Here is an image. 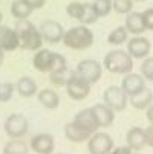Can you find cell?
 <instances>
[{
  "label": "cell",
  "instance_id": "6da1fadb",
  "mask_svg": "<svg viewBox=\"0 0 153 154\" xmlns=\"http://www.w3.org/2000/svg\"><path fill=\"white\" fill-rule=\"evenodd\" d=\"M32 66L35 67V70L41 73H54L66 69L68 61L57 52H52L49 49H40L32 58Z\"/></svg>",
  "mask_w": 153,
  "mask_h": 154
},
{
  "label": "cell",
  "instance_id": "7a4b0ae2",
  "mask_svg": "<svg viewBox=\"0 0 153 154\" xmlns=\"http://www.w3.org/2000/svg\"><path fill=\"white\" fill-rule=\"evenodd\" d=\"M15 32L18 34V38H20V48H23L25 51H37L41 48L43 37H41L40 31L28 18L17 20Z\"/></svg>",
  "mask_w": 153,
  "mask_h": 154
},
{
  "label": "cell",
  "instance_id": "3957f363",
  "mask_svg": "<svg viewBox=\"0 0 153 154\" xmlns=\"http://www.w3.org/2000/svg\"><path fill=\"white\" fill-rule=\"evenodd\" d=\"M63 43L64 46L74 49V51H84L92 46L94 43V34L86 25L81 26H74L69 31L64 32L63 35Z\"/></svg>",
  "mask_w": 153,
  "mask_h": 154
},
{
  "label": "cell",
  "instance_id": "277c9868",
  "mask_svg": "<svg viewBox=\"0 0 153 154\" xmlns=\"http://www.w3.org/2000/svg\"><path fill=\"white\" fill-rule=\"evenodd\" d=\"M104 69H107L110 73L123 75L130 73L133 69V58L129 55V52H124L121 49L110 51L104 57Z\"/></svg>",
  "mask_w": 153,
  "mask_h": 154
},
{
  "label": "cell",
  "instance_id": "5b68a950",
  "mask_svg": "<svg viewBox=\"0 0 153 154\" xmlns=\"http://www.w3.org/2000/svg\"><path fill=\"white\" fill-rule=\"evenodd\" d=\"M66 12L69 17L78 20L81 25H94L100 18L92 6V3H81V2H72L66 6Z\"/></svg>",
  "mask_w": 153,
  "mask_h": 154
},
{
  "label": "cell",
  "instance_id": "8992f818",
  "mask_svg": "<svg viewBox=\"0 0 153 154\" xmlns=\"http://www.w3.org/2000/svg\"><path fill=\"white\" fill-rule=\"evenodd\" d=\"M5 131L11 139H21L28 134L29 131V122L28 119L20 115V113H12L6 118L5 121Z\"/></svg>",
  "mask_w": 153,
  "mask_h": 154
},
{
  "label": "cell",
  "instance_id": "52a82bcc",
  "mask_svg": "<svg viewBox=\"0 0 153 154\" xmlns=\"http://www.w3.org/2000/svg\"><path fill=\"white\" fill-rule=\"evenodd\" d=\"M101 73H103V67L97 60H83L78 63L75 69V75L87 81L89 84L98 82L101 78Z\"/></svg>",
  "mask_w": 153,
  "mask_h": 154
},
{
  "label": "cell",
  "instance_id": "ba28073f",
  "mask_svg": "<svg viewBox=\"0 0 153 154\" xmlns=\"http://www.w3.org/2000/svg\"><path fill=\"white\" fill-rule=\"evenodd\" d=\"M104 104L109 105L113 112H123L127 105V95L118 85H110L104 90L103 95Z\"/></svg>",
  "mask_w": 153,
  "mask_h": 154
},
{
  "label": "cell",
  "instance_id": "9c48e42d",
  "mask_svg": "<svg viewBox=\"0 0 153 154\" xmlns=\"http://www.w3.org/2000/svg\"><path fill=\"white\" fill-rule=\"evenodd\" d=\"M113 148V139L107 133H95L87 139V149L91 154H109Z\"/></svg>",
  "mask_w": 153,
  "mask_h": 154
},
{
  "label": "cell",
  "instance_id": "30bf717a",
  "mask_svg": "<svg viewBox=\"0 0 153 154\" xmlns=\"http://www.w3.org/2000/svg\"><path fill=\"white\" fill-rule=\"evenodd\" d=\"M66 92H68L71 99L81 101V99L89 96V93H91V84L87 81H84V79H81L80 76H77L75 72H74V75L66 82Z\"/></svg>",
  "mask_w": 153,
  "mask_h": 154
},
{
  "label": "cell",
  "instance_id": "8fae6325",
  "mask_svg": "<svg viewBox=\"0 0 153 154\" xmlns=\"http://www.w3.org/2000/svg\"><path fill=\"white\" fill-rule=\"evenodd\" d=\"M40 34L43 37V40L51 43V45H57L63 40V35H64V29L63 26L55 20H46L40 25Z\"/></svg>",
  "mask_w": 153,
  "mask_h": 154
},
{
  "label": "cell",
  "instance_id": "7c38bea8",
  "mask_svg": "<svg viewBox=\"0 0 153 154\" xmlns=\"http://www.w3.org/2000/svg\"><path fill=\"white\" fill-rule=\"evenodd\" d=\"M72 124H74L78 130L84 131V133L91 134V136L98 130V124H97V121H95V116H94V113H92L91 108H84V110H81L80 113H77V116L74 118Z\"/></svg>",
  "mask_w": 153,
  "mask_h": 154
},
{
  "label": "cell",
  "instance_id": "4fadbf2b",
  "mask_svg": "<svg viewBox=\"0 0 153 154\" xmlns=\"http://www.w3.org/2000/svg\"><path fill=\"white\" fill-rule=\"evenodd\" d=\"M29 148L32 151H35L37 154H52L54 148H55L54 136L49 133H38V134L32 136Z\"/></svg>",
  "mask_w": 153,
  "mask_h": 154
},
{
  "label": "cell",
  "instance_id": "5bb4252c",
  "mask_svg": "<svg viewBox=\"0 0 153 154\" xmlns=\"http://www.w3.org/2000/svg\"><path fill=\"white\" fill-rule=\"evenodd\" d=\"M121 89L126 92L127 96H135L145 89V79L142 75H138V73H132V72L126 73L121 82Z\"/></svg>",
  "mask_w": 153,
  "mask_h": 154
},
{
  "label": "cell",
  "instance_id": "9a60e30c",
  "mask_svg": "<svg viewBox=\"0 0 153 154\" xmlns=\"http://www.w3.org/2000/svg\"><path fill=\"white\" fill-rule=\"evenodd\" d=\"M150 49H151V43L145 37L136 35L127 41V52L132 58H144L148 55Z\"/></svg>",
  "mask_w": 153,
  "mask_h": 154
},
{
  "label": "cell",
  "instance_id": "2e32d148",
  "mask_svg": "<svg viewBox=\"0 0 153 154\" xmlns=\"http://www.w3.org/2000/svg\"><path fill=\"white\" fill-rule=\"evenodd\" d=\"M17 48H20V38L15 29L0 26V49L3 52H12Z\"/></svg>",
  "mask_w": 153,
  "mask_h": 154
},
{
  "label": "cell",
  "instance_id": "e0dca14e",
  "mask_svg": "<svg viewBox=\"0 0 153 154\" xmlns=\"http://www.w3.org/2000/svg\"><path fill=\"white\" fill-rule=\"evenodd\" d=\"M98 127H109L115 119V112L106 104H95L91 107Z\"/></svg>",
  "mask_w": 153,
  "mask_h": 154
},
{
  "label": "cell",
  "instance_id": "ac0fdd59",
  "mask_svg": "<svg viewBox=\"0 0 153 154\" xmlns=\"http://www.w3.org/2000/svg\"><path fill=\"white\" fill-rule=\"evenodd\" d=\"M127 146L132 148V151H139L145 146V130L141 127H133L127 131Z\"/></svg>",
  "mask_w": 153,
  "mask_h": 154
},
{
  "label": "cell",
  "instance_id": "d6986e66",
  "mask_svg": "<svg viewBox=\"0 0 153 154\" xmlns=\"http://www.w3.org/2000/svg\"><path fill=\"white\" fill-rule=\"evenodd\" d=\"M126 29L129 32H132L133 35H141L142 32H145V25H144V18H142V12H136V11H130L126 17Z\"/></svg>",
  "mask_w": 153,
  "mask_h": 154
},
{
  "label": "cell",
  "instance_id": "ffe728a7",
  "mask_svg": "<svg viewBox=\"0 0 153 154\" xmlns=\"http://www.w3.org/2000/svg\"><path fill=\"white\" fill-rule=\"evenodd\" d=\"M15 90L18 92L20 96L31 98V96L37 95V82H35L31 76H23V78H20V79L17 81Z\"/></svg>",
  "mask_w": 153,
  "mask_h": 154
},
{
  "label": "cell",
  "instance_id": "44dd1931",
  "mask_svg": "<svg viewBox=\"0 0 153 154\" xmlns=\"http://www.w3.org/2000/svg\"><path fill=\"white\" fill-rule=\"evenodd\" d=\"M37 98L40 101V104L43 107H46L49 110H55L60 104V96L57 95V92H54L52 89H43L37 93Z\"/></svg>",
  "mask_w": 153,
  "mask_h": 154
},
{
  "label": "cell",
  "instance_id": "7402d4cb",
  "mask_svg": "<svg viewBox=\"0 0 153 154\" xmlns=\"http://www.w3.org/2000/svg\"><path fill=\"white\" fill-rule=\"evenodd\" d=\"M151 101H153V93L148 89H144L135 96H130V104L136 110H147L151 105Z\"/></svg>",
  "mask_w": 153,
  "mask_h": 154
},
{
  "label": "cell",
  "instance_id": "603a6c76",
  "mask_svg": "<svg viewBox=\"0 0 153 154\" xmlns=\"http://www.w3.org/2000/svg\"><path fill=\"white\" fill-rule=\"evenodd\" d=\"M32 8L25 2V0H14L12 5H11V14L14 18L17 20H25L32 14Z\"/></svg>",
  "mask_w": 153,
  "mask_h": 154
},
{
  "label": "cell",
  "instance_id": "cb8c5ba5",
  "mask_svg": "<svg viewBox=\"0 0 153 154\" xmlns=\"http://www.w3.org/2000/svg\"><path fill=\"white\" fill-rule=\"evenodd\" d=\"M64 136H66L71 142H75V143H80V142H86L87 139L91 137V134L84 133V131L78 130L72 122L64 125Z\"/></svg>",
  "mask_w": 153,
  "mask_h": 154
},
{
  "label": "cell",
  "instance_id": "d4e9b609",
  "mask_svg": "<svg viewBox=\"0 0 153 154\" xmlns=\"http://www.w3.org/2000/svg\"><path fill=\"white\" fill-rule=\"evenodd\" d=\"M3 154H29V145L21 139L9 140L3 146Z\"/></svg>",
  "mask_w": 153,
  "mask_h": 154
},
{
  "label": "cell",
  "instance_id": "484cf974",
  "mask_svg": "<svg viewBox=\"0 0 153 154\" xmlns=\"http://www.w3.org/2000/svg\"><path fill=\"white\" fill-rule=\"evenodd\" d=\"M127 34H129V31L126 29V26H118L109 34L107 41L113 46H120V45H123V43L127 41Z\"/></svg>",
  "mask_w": 153,
  "mask_h": 154
},
{
  "label": "cell",
  "instance_id": "4316f807",
  "mask_svg": "<svg viewBox=\"0 0 153 154\" xmlns=\"http://www.w3.org/2000/svg\"><path fill=\"white\" fill-rule=\"evenodd\" d=\"M92 6H94L98 17H106L113 9L112 8V0H94Z\"/></svg>",
  "mask_w": 153,
  "mask_h": 154
},
{
  "label": "cell",
  "instance_id": "83f0119b",
  "mask_svg": "<svg viewBox=\"0 0 153 154\" xmlns=\"http://www.w3.org/2000/svg\"><path fill=\"white\" fill-rule=\"evenodd\" d=\"M51 75V81L57 85H66V82L69 81V78L74 75V70H71L69 67H66L61 72H54V73H49Z\"/></svg>",
  "mask_w": 153,
  "mask_h": 154
},
{
  "label": "cell",
  "instance_id": "f1b7e54d",
  "mask_svg": "<svg viewBox=\"0 0 153 154\" xmlns=\"http://www.w3.org/2000/svg\"><path fill=\"white\" fill-rule=\"evenodd\" d=\"M112 8L118 14H129L133 9V0H112Z\"/></svg>",
  "mask_w": 153,
  "mask_h": 154
},
{
  "label": "cell",
  "instance_id": "f546056e",
  "mask_svg": "<svg viewBox=\"0 0 153 154\" xmlns=\"http://www.w3.org/2000/svg\"><path fill=\"white\" fill-rule=\"evenodd\" d=\"M15 92V85L12 82H0V102L11 101Z\"/></svg>",
  "mask_w": 153,
  "mask_h": 154
},
{
  "label": "cell",
  "instance_id": "4dcf8cb0",
  "mask_svg": "<svg viewBox=\"0 0 153 154\" xmlns=\"http://www.w3.org/2000/svg\"><path fill=\"white\" fill-rule=\"evenodd\" d=\"M141 73H142L144 79L153 82V57H148L147 60L142 61V64H141Z\"/></svg>",
  "mask_w": 153,
  "mask_h": 154
},
{
  "label": "cell",
  "instance_id": "1f68e13d",
  "mask_svg": "<svg viewBox=\"0 0 153 154\" xmlns=\"http://www.w3.org/2000/svg\"><path fill=\"white\" fill-rule=\"evenodd\" d=\"M142 18H144L145 29L153 31V8H148V9L142 11Z\"/></svg>",
  "mask_w": 153,
  "mask_h": 154
},
{
  "label": "cell",
  "instance_id": "d6a6232c",
  "mask_svg": "<svg viewBox=\"0 0 153 154\" xmlns=\"http://www.w3.org/2000/svg\"><path fill=\"white\" fill-rule=\"evenodd\" d=\"M109 154H133V152L130 146H116V148H112Z\"/></svg>",
  "mask_w": 153,
  "mask_h": 154
},
{
  "label": "cell",
  "instance_id": "836d02e7",
  "mask_svg": "<svg viewBox=\"0 0 153 154\" xmlns=\"http://www.w3.org/2000/svg\"><path fill=\"white\" fill-rule=\"evenodd\" d=\"M25 2H26V3L32 8V9H40V8L45 6L46 0H25Z\"/></svg>",
  "mask_w": 153,
  "mask_h": 154
},
{
  "label": "cell",
  "instance_id": "e575fe53",
  "mask_svg": "<svg viewBox=\"0 0 153 154\" xmlns=\"http://www.w3.org/2000/svg\"><path fill=\"white\" fill-rule=\"evenodd\" d=\"M145 145L153 148V125H150L145 130Z\"/></svg>",
  "mask_w": 153,
  "mask_h": 154
},
{
  "label": "cell",
  "instance_id": "d590c367",
  "mask_svg": "<svg viewBox=\"0 0 153 154\" xmlns=\"http://www.w3.org/2000/svg\"><path fill=\"white\" fill-rule=\"evenodd\" d=\"M147 121L150 122V125H153V105L147 108Z\"/></svg>",
  "mask_w": 153,
  "mask_h": 154
},
{
  "label": "cell",
  "instance_id": "8d00e7d4",
  "mask_svg": "<svg viewBox=\"0 0 153 154\" xmlns=\"http://www.w3.org/2000/svg\"><path fill=\"white\" fill-rule=\"evenodd\" d=\"M3 60H5V54H3V51L0 49V64L3 63Z\"/></svg>",
  "mask_w": 153,
  "mask_h": 154
},
{
  "label": "cell",
  "instance_id": "74e56055",
  "mask_svg": "<svg viewBox=\"0 0 153 154\" xmlns=\"http://www.w3.org/2000/svg\"><path fill=\"white\" fill-rule=\"evenodd\" d=\"M2 18H3V15H2V12H0V23H2Z\"/></svg>",
  "mask_w": 153,
  "mask_h": 154
},
{
  "label": "cell",
  "instance_id": "f35d334b",
  "mask_svg": "<svg viewBox=\"0 0 153 154\" xmlns=\"http://www.w3.org/2000/svg\"><path fill=\"white\" fill-rule=\"evenodd\" d=\"M133 2H144V0H133Z\"/></svg>",
  "mask_w": 153,
  "mask_h": 154
},
{
  "label": "cell",
  "instance_id": "ab89813d",
  "mask_svg": "<svg viewBox=\"0 0 153 154\" xmlns=\"http://www.w3.org/2000/svg\"><path fill=\"white\" fill-rule=\"evenodd\" d=\"M52 154H54V152H52ZM57 154H63V152H57Z\"/></svg>",
  "mask_w": 153,
  "mask_h": 154
},
{
  "label": "cell",
  "instance_id": "60d3db41",
  "mask_svg": "<svg viewBox=\"0 0 153 154\" xmlns=\"http://www.w3.org/2000/svg\"><path fill=\"white\" fill-rule=\"evenodd\" d=\"M136 154H138V152H136Z\"/></svg>",
  "mask_w": 153,
  "mask_h": 154
}]
</instances>
